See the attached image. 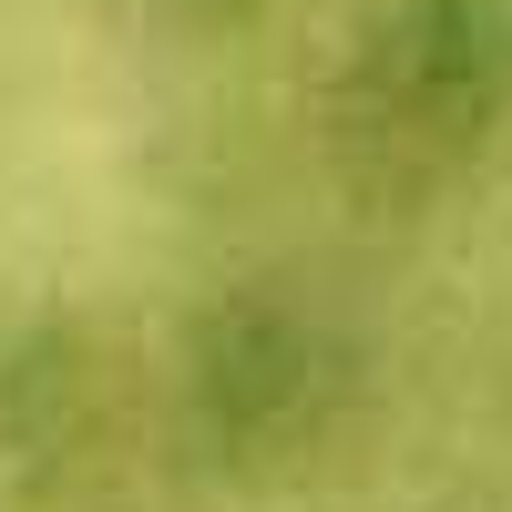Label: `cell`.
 <instances>
[{"label":"cell","instance_id":"cell-1","mask_svg":"<svg viewBox=\"0 0 512 512\" xmlns=\"http://www.w3.org/2000/svg\"><path fill=\"white\" fill-rule=\"evenodd\" d=\"M338 103L369 154L461 164L512 113V0H379Z\"/></svg>","mask_w":512,"mask_h":512},{"label":"cell","instance_id":"cell-2","mask_svg":"<svg viewBox=\"0 0 512 512\" xmlns=\"http://www.w3.org/2000/svg\"><path fill=\"white\" fill-rule=\"evenodd\" d=\"M349 390V349L318 308L287 297H216L185 349V420L216 461H287L328 431Z\"/></svg>","mask_w":512,"mask_h":512},{"label":"cell","instance_id":"cell-3","mask_svg":"<svg viewBox=\"0 0 512 512\" xmlns=\"http://www.w3.org/2000/svg\"><path fill=\"white\" fill-rule=\"evenodd\" d=\"M93 431V349L52 308L0 318V482H52L72 472Z\"/></svg>","mask_w":512,"mask_h":512},{"label":"cell","instance_id":"cell-4","mask_svg":"<svg viewBox=\"0 0 512 512\" xmlns=\"http://www.w3.org/2000/svg\"><path fill=\"white\" fill-rule=\"evenodd\" d=\"M144 11L195 21V31H236V21H256V11H267V0H144Z\"/></svg>","mask_w":512,"mask_h":512}]
</instances>
